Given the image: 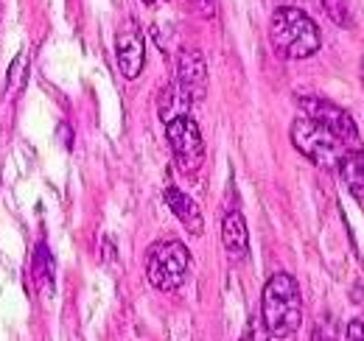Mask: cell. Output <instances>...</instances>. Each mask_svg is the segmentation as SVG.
<instances>
[{"mask_svg": "<svg viewBox=\"0 0 364 341\" xmlns=\"http://www.w3.org/2000/svg\"><path fill=\"white\" fill-rule=\"evenodd\" d=\"M322 9L328 11V17L342 26V28H350L353 26V11H350V3L348 0H322Z\"/></svg>", "mask_w": 364, "mask_h": 341, "instance_id": "cell-14", "label": "cell"}, {"mask_svg": "<svg viewBox=\"0 0 364 341\" xmlns=\"http://www.w3.org/2000/svg\"><path fill=\"white\" fill-rule=\"evenodd\" d=\"M342 341H364V325L359 319H350V322H348Z\"/></svg>", "mask_w": 364, "mask_h": 341, "instance_id": "cell-17", "label": "cell"}, {"mask_svg": "<svg viewBox=\"0 0 364 341\" xmlns=\"http://www.w3.org/2000/svg\"><path fill=\"white\" fill-rule=\"evenodd\" d=\"M269 43L280 59H309L319 50L322 34L303 9L280 6L269 23Z\"/></svg>", "mask_w": 364, "mask_h": 341, "instance_id": "cell-2", "label": "cell"}, {"mask_svg": "<svg viewBox=\"0 0 364 341\" xmlns=\"http://www.w3.org/2000/svg\"><path fill=\"white\" fill-rule=\"evenodd\" d=\"M166 205H168L171 213L180 218V224L191 235H202L205 232V218H202L199 205L191 196H185L180 188H166Z\"/></svg>", "mask_w": 364, "mask_h": 341, "instance_id": "cell-9", "label": "cell"}, {"mask_svg": "<svg viewBox=\"0 0 364 341\" xmlns=\"http://www.w3.org/2000/svg\"><path fill=\"white\" fill-rule=\"evenodd\" d=\"M177 90L193 104L208 95V65L205 56L193 48H185L177 56Z\"/></svg>", "mask_w": 364, "mask_h": 341, "instance_id": "cell-7", "label": "cell"}, {"mask_svg": "<svg viewBox=\"0 0 364 341\" xmlns=\"http://www.w3.org/2000/svg\"><path fill=\"white\" fill-rule=\"evenodd\" d=\"M291 143H294V148H297L309 163H314V166L328 168V170L339 168L342 157H345L348 151H353L336 131H331L328 126H322V124L306 118V115H300V118L291 124Z\"/></svg>", "mask_w": 364, "mask_h": 341, "instance_id": "cell-3", "label": "cell"}, {"mask_svg": "<svg viewBox=\"0 0 364 341\" xmlns=\"http://www.w3.org/2000/svg\"><path fill=\"white\" fill-rule=\"evenodd\" d=\"M23 79H26V50H20L14 56V62H11V70H9V95L20 92Z\"/></svg>", "mask_w": 364, "mask_h": 341, "instance_id": "cell-15", "label": "cell"}, {"mask_svg": "<svg viewBox=\"0 0 364 341\" xmlns=\"http://www.w3.org/2000/svg\"><path fill=\"white\" fill-rule=\"evenodd\" d=\"M362 82H364V59H362Z\"/></svg>", "mask_w": 364, "mask_h": 341, "instance_id": "cell-20", "label": "cell"}, {"mask_svg": "<svg viewBox=\"0 0 364 341\" xmlns=\"http://www.w3.org/2000/svg\"><path fill=\"white\" fill-rule=\"evenodd\" d=\"M222 244H225V252H228L232 260H241L247 257V249H250V232H247V221L238 210L225 215L222 221Z\"/></svg>", "mask_w": 364, "mask_h": 341, "instance_id": "cell-10", "label": "cell"}, {"mask_svg": "<svg viewBox=\"0 0 364 341\" xmlns=\"http://www.w3.org/2000/svg\"><path fill=\"white\" fill-rule=\"evenodd\" d=\"M166 137H168V146L174 151L177 166L185 173H193L202 166V160H205V140H202V131H199L193 118H188V115L171 118L166 124Z\"/></svg>", "mask_w": 364, "mask_h": 341, "instance_id": "cell-5", "label": "cell"}, {"mask_svg": "<svg viewBox=\"0 0 364 341\" xmlns=\"http://www.w3.org/2000/svg\"><path fill=\"white\" fill-rule=\"evenodd\" d=\"M193 6H196V11L202 17H213L216 14V0H193Z\"/></svg>", "mask_w": 364, "mask_h": 341, "instance_id": "cell-19", "label": "cell"}, {"mask_svg": "<svg viewBox=\"0 0 364 341\" xmlns=\"http://www.w3.org/2000/svg\"><path fill=\"white\" fill-rule=\"evenodd\" d=\"M143 3H154V0H143Z\"/></svg>", "mask_w": 364, "mask_h": 341, "instance_id": "cell-21", "label": "cell"}, {"mask_svg": "<svg viewBox=\"0 0 364 341\" xmlns=\"http://www.w3.org/2000/svg\"><path fill=\"white\" fill-rule=\"evenodd\" d=\"M269 330H267V325L261 322V316H252L250 322H247V330H244V336L241 341H269Z\"/></svg>", "mask_w": 364, "mask_h": 341, "instance_id": "cell-16", "label": "cell"}, {"mask_svg": "<svg viewBox=\"0 0 364 341\" xmlns=\"http://www.w3.org/2000/svg\"><path fill=\"white\" fill-rule=\"evenodd\" d=\"M31 269H34V280H37V283H43L46 288L53 286V257H50V252H48L43 244H40L37 252H34Z\"/></svg>", "mask_w": 364, "mask_h": 341, "instance_id": "cell-13", "label": "cell"}, {"mask_svg": "<svg viewBox=\"0 0 364 341\" xmlns=\"http://www.w3.org/2000/svg\"><path fill=\"white\" fill-rule=\"evenodd\" d=\"M188 104H191V101L177 90V85L166 87L163 95H160V118H163L166 124H168L171 118H180V115H185Z\"/></svg>", "mask_w": 364, "mask_h": 341, "instance_id": "cell-12", "label": "cell"}, {"mask_svg": "<svg viewBox=\"0 0 364 341\" xmlns=\"http://www.w3.org/2000/svg\"><path fill=\"white\" fill-rule=\"evenodd\" d=\"M115 53H118V70L124 79H137L143 73V62H146V45H143V34L135 23H124L118 28L115 37Z\"/></svg>", "mask_w": 364, "mask_h": 341, "instance_id": "cell-8", "label": "cell"}, {"mask_svg": "<svg viewBox=\"0 0 364 341\" xmlns=\"http://www.w3.org/2000/svg\"><path fill=\"white\" fill-rule=\"evenodd\" d=\"M261 322L272 339H289L303 325V297L291 274L277 271L267 280L261 294Z\"/></svg>", "mask_w": 364, "mask_h": 341, "instance_id": "cell-1", "label": "cell"}, {"mask_svg": "<svg viewBox=\"0 0 364 341\" xmlns=\"http://www.w3.org/2000/svg\"><path fill=\"white\" fill-rule=\"evenodd\" d=\"M339 176L345 182V188L350 190V196L359 202V207L364 210V151L362 148H353L342 157L339 163Z\"/></svg>", "mask_w": 364, "mask_h": 341, "instance_id": "cell-11", "label": "cell"}, {"mask_svg": "<svg viewBox=\"0 0 364 341\" xmlns=\"http://www.w3.org/2000/svg\"><path fill=\"white\" fill-rule=\"evenodd\" d=\"M297 104H300L306 118H311L322 126H328L331 131H336L350 148H362L359 146V126L342 107H336V104H331V101H325L319 95H300Z\"/></svg>", "mask_w": 364, "mask_h": 341, "instance_id": "cell-6", "label": "cell"}, {"mask_svg": "<svg viewBox=\"0 0 364 341\" xmlns=\"http://www.w3.org/2000/svg\"><path fill=\"white\" fill-rule=\"evenodd\" d=\"M314 341H336V333H333V325L331 322H322L314 330Z\"/></svg>", "mask_w": 364, "mask_h": 341, "instance_id": "cell-18", "label": "cell"}, {"mask_svg": "<svg viewBox=\"0 0 364 341\" xmlns=\"http://www.w3.org/2000/svg\"><path fill=\"white\" fill-rule=\"evenodd\" d=\"M191 269V252L182 241H157L146 255V277L157 291H177Z\"/></svg>", "mask_w": 364, "mask_h": 341, "instance_id": "cell-4", "label": "cell"}]
</instances>
